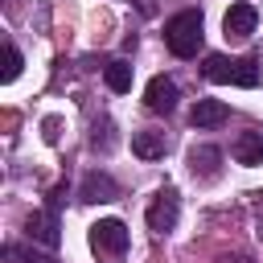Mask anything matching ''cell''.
Returning <instances> with one entry per match:
<instances>
[{"instance_id": "obj_1", "label": "cell", "mask_w": 263, "mask_h": 263, "mask_svg": "<svg viewBox=\"0 0 263 263\" xmlns=\"http://www.w3.org/2000/svg\"><path fill=\"white\" fill-rule=\"evenodd\" d=\"M205 41V21H201V8H181L164 21V45L173 58H197Z\"/></svg>"}, {"instance_id": "obj_2", "label": "cell", "mask_w": 263, "mask_h": 263, "mask_svg": "<svg viewBox=\"0 0 263 263\" xmlns=\"http://www.w3.org/2000/svg\"><path fill=\"white\" fill-rule=\"evenodd\" d=\"M201 74L218 86H259V58L242 53V58H226V53H205Z\"/></svg>"}, {"instance_id": "obj_3", "label": "cell", "mask_w": 263, "mask_h": 263, "mask_svg": "<svg viewBox=\"0 0 263 263\" xmlns=\"http://www.w3.org/2000/svg\"><path fill=\"white\" fill-rule=\"evenodd\" d=\"M90 251L103 259V263H119L127 255V226L119 218H99L90 226Z\"/></svg>"}, {"instance_id": "obj_4", "label": "cell", "mask_w": 263, "mask_h": 263, "mask_svg": "<svg viewBox=\"0 0 263 263\" xmlns=\"http://www.w3.org/2000/svg\"><path fill=\"white\" fill-rule=\"evenodd\" d=\"M177 218H181V193H177L173 185L156 189V197H152V205H148V230L168 234V230L177 226Z\"/></svg>"}, {"instance_id": "obj_5", "label": "cell", "mask_w": 263, "mask_h": 263, "mask_svg": "<svg viewBox=\"0 0 263 263\" xmlns=\"http://www.w3.org/2000/svg\"><path fill=\"white\" fill-rule=\"evenodd\" d=\"M25 234H29L33 242H41L45 251H58V242H62L58 210H53V205H45V210H33V214H29V222H25Z\"/></svg>"}, {"instance_id": "obj_6", "label": "cell", "mask_w": 263, "mask_h": 263, "mask_svg": "<svg viewBox=\"0 0 263 263\" xmlns=\"http://www.w3.org/2000/svg\"><path fill=\"white\" fill-rule=\"evenodd\" d=\"M255 25H259V12H255L251 0H234V4L226 8V16H222V33H226V37H238V41L251 37Z\"/></svg>"}, {"instance_id": "obj_7", "label": "cell", "mask_w": 263, "mask_h": 263, "mask_svg": "<svg viewBox=\"0 0 263 263\" xmlns=\"http://www.w3.org/2000/svg\"><path fill=\"white\" fill-rule=\"evenodd\" d=\"M119 197V185L107 177V173H86L82 177V185H78V201H86V205H103V201H115Z\"/></svg>"}, {"instance_id": "obj_8", "label": "cell", "mask_w": 263, "mask_h": 263, "mask_svg": "<svg viewBox=\"0 0 263 263\" xmlns=\"http://www.w3.org/2000/svg\"><path fill=\"white\" fill-rule=\"evenodd\" d=\"M144 107H148L152 115H168V111L177 107V82L164 78V74H156V78L148 82V90H144Z\"/></svg>"}, {"instance_id": "obj_9", "label": "cell", "mask_w": 263, "mask_h": 263, "mask_svg": "<svg viewBox=\"0 0 263 263\" xmlns=\"http://www.w3.org/2000/svg\"><path fill=\"white\" fill-rule=\"evenodd\" d=\"M189 173H193L197 181H214V177L222 173V148H214V144H193V148H189Z\"/></svg>"}, {"instance_id": "obj_10", "label": "cell", "mask_w": 263, "mask_h": 263, "mask_svg": "<svg viewBox=\"0 0 263 263\" xmlns=\"http://www.w3.org/2000/svg\"><path fill=\"white\" fill-rule=\"evenodd\" d=\"M226 119H230V107L222 99H197L193 111H189V123L193 127H222Z\"/></svg>"}, {"instance_id": "obj_11", "label": "cell", "mask_w": 263, "mask_h": 263, "mask_svg": "<svg viewBox=\"0 0 263 263\" xmlns=\"http://www.w3.org/2000/svg\"><path fill=\"white\" fill-rule=\"evenodd\" d=\"M132 152H136L140 160H160V156L168 152V136L156 132V127H144V132L132 136Z\"/></svg>"}, {"instance_id": "obj_12", "label": "cell", "mask_w": 263, "mask_h": 263, "mask_svg": "<svg viewBox=\"0 0 263 263\" xmlns=\"http://www.w3.org/2000/svg\"><path fill=\"white\" fill-rule=\"evenodd\" d=\"M234 160L238 164H247V168H255V164H263V132L259 127H251V132H242L238 140H234Z\"/></svg>"}, {"instance_id": "obj_13", "label": "cell", "mask_w": 263, "mask_h": 263, "mask_svg": "<svg viewBox=\"0 0 263 263\" xmlns=\"http://www.w3.org/2000/svg\"><path fill=\"white\" fill-rule=\"evenodd\" d=\"M132 62L127 58H111L107 66H103V78H107V86L115 90V95H123V90H132Z\"/></svg>"}, {"instance_id": "obj_14", "label": "cell", "mask_w": 263, "mask_h": 263, "mask_svg": "<svg viewBox=\"0 0 263 263\" xmlns=\"http://www.w3.org/2000/svg\"><path fill=\"white\" fill-rule=\"evenodd\" d=\"M21 70H25L21 49H16L12 41H4V70H0V82H16V78H21Z\"/></svg>"}, {"instance_id": "obj_15", "label": "cell", "mask_w": 263, "mask_h": 263, "mask_svg": "<svg viewBox=\"0 0 263 263\" xmlns=\"http://www.w3.org/2000/svg\"><path fill=\"white\" fill-rule=\"evenodd\" d=\"M4 259H8V263H53V259H45V255H37V251H25V247H16V242L4 247Z\"/></svg>"}, {"instance_id": "obj_16", "label": "cell", "mask_w": 263, "mask_h": 263, "mask_svg": "<svg viewBox=\"0 0 263 263\" xmlns=\"http://www.w3.org/2000/svg\"><path fill=\"white\" fill-rule=\"evenodd\" d=\"M218 263H251L247 255H226V259H218Z\"/></svg>"}]
</instances>
